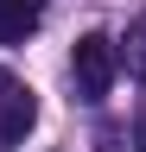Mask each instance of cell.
I'll list each match as a JSON object with an SVG mask.
<instances>
[{
  "label": "cell",
  "mask_w": 146,
  "mask_h": 152,
  "mask_svg": "<svg viewBox=\"0 0 146 152\" xmlns=\"http://www.w3.org/2000/svg\"><path fill=\"white\" fill-rule=\"evenodd\" d=\"M134 152H146V114L134 121Z\"/></svg>",
  "instance_id": "5b68a950"
},
{
  "label": "cell",
  "mask_w": 146,
  "mask_h": 152,
  "mask_svg": "<svg viewBox=\"0 0 146 152\" xmlns=\"http://www.w3.org/2000/svg\"><path fill=\"white\" fill-rule=\"evenodd\" d=\"M45 0H0V45H19V38L38 26Z\"/></svg>",
  "instance_id": "3957f363"
},
{
  "label": "cell",
  "mask_w": 146,
  "mask_h": 152,
  "mask_svg": "<svg viewBox=\"0 0 146 152\" xmlns=\"http://www.w3.org/2000/svg\"><path fill=\"white\" fill-rule=\"evenodd\" d=\"M121 64H127V76H140V83H146V13L134 19V26H127V38H121Z\"/></svg>",
  "instance_id": "277c9868"
},
{
  "label": "cell",
  "mask_w": 146,
  "mask_h": 152,
  "mask_svg": "<svg viewBox=\"0 0 146 152\" xmlns=\"http://www.w3.org/2000/svg\"><path fill=\"white\" fill-rule=\"evenodd\" d=\"M32 121H38V102H32V89L19 83L13 70H0V152H13L32 133Z\"/></svg>",
  "instance_id": "7a4b0ae2"
},
{
  "label": "cell",
  "mask_w": 146,
  "mask_h": 152,
  "mask_svg": "<svg viewBox=\"0 0 146 152\" xmlns=\"http://www.w3.org/2000/svg\"><path fill=\"white\" fill-rule=\"evenodd\" d=\"M114 70H121V51L108 32H83L76 51H70V83H76V102H102L114 89Z\"/></svg>",
  "instance_id": "6da1fadb"
}]
</instances>
